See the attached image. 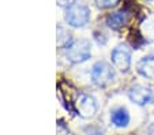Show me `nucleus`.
Here are the masks:
<instances>
[{
    "mask_svg": "<svg viewBox=\"0 0 154 135\" xmlns=\"http://www.w3.org/2000/svg\"><path fill=\"white\" fill-rule=\"evenodd\" d=\"M66 22L72 27H83L90 21V10L82 3H72L66 8Z\"/></svg>",
    "mask_w": 154,
    "mask_h": 135,
    "instance_id": "obj_1",
    "label": "nucleus"
},
{
    "mask_svg": "<svg viewBox=\"0 0 154 135\" xmlns=\"http://www.w3.org/2000/svg\"><path fill=\"white\" fill-rule=\"evenodd\" d=\"M91 55V45L87 40H75L68 44L66 56L71 63H83Z\"/></svg>",
    "mask_w": 154,
    "mask_h": 135,
    "instance_id": "obj_2",
    "label": "nucleus"
},
{
    "mask_svg": "<svg viewBox=\"0 0 154 135\" xmlns=\"http://www.w3.org/2000/svg\"><path fill=\"white\" fill-rule=\"evenodd\" d=\"M91 79L97 86L104 87L115 79V70L106 62H97L91 68Z\"/></svg>",
    "mask_w": 154,
    "mask_h": 135,
    "instance_id": "obj_3",
    "label": "nucleus"
},
{
    "mask_svg": "<svg viewBox=\"0 0 154 135\" xmlns=\"http://www.w3.org/2000/svg\"><path fill=\"white\" fill-rule=\"evenodd\" d=\"M76 112L81 118L83 119H90L93 118L94 115L97 113V101L94 97L89 96V94H79L78 98H76Z\"/></svg>",
    "mask_w": 154,
    "mask_h": 135,
    "instance_id": "obj_4",
    "label": "nucleus"
},
{
    "mask_svg": "<svg viewBox=\"0 0 154 135\" xmlns=\"http://www.w3.org/2000/svg\"><path fill=\"white\" fill-rule=\"evenodd\" d=\"M111 59L116 70L127 72L131 67V51L125 45H119L112 51Z\"/></svg>",
    "mask_w": 154,
    "mask_h": 135,
    "instance_id": "obj_5",
    "label": "nucleus"
},
{
    "mask_svg": "<svg viewBox=\"0 0 154 135\" xmlns=\"http://www.w3.org/2000/svg\"><path fill=\"white\" fill-rule=\"evenodd\" d=\"M128 96H130V100L132 103L138 104V105H146V104H149L154 98V93L150 89L145 87V86H139V85L131 87Z\"/></svg>",
    "mask_w": 154,
    "mask_h": 135,
    "instance_id": "obj_6",
    "label": "nucleus"
},
{
    "mask_svg": "<svg viewBox=\"0 0 154 135\" xmlns=\"http://www.w3.org/2000/svg\"><path fill=\"white\" fill-rule=\"evenodd\" d=\"M128 22V14L125 11H116L108 15L106 18V26H109L113 30H119L123 26H125Z\"/></svg>",
    "mask_w": 154,
    "mask_h": 135,
    "instance_id": "obj_7",
    "label": "nucleus"
},
{
    "mask_svg": "<svg viewBox=\"0 0 154 135\" xmlns=\"http://www.w3.org/2000/svg\"><path fill=\"white\" fill-rule=\"evenodd\" d=\"M137 70L145 78L154 79V57L153 56H147V57L140 59L137 64Z\"/></svg>",
    "mask_w": 154,
    "mask_h": 135,
    "instance_id": "obj_8",
    "label": "nucleus"
},
{
    "mask_svg": "<svg viewBox=\"0 0 154 135\" xmlns=\"http://www.w3.org/2000/svg\"><path fill=\"white\" fill-rule=\"evenodd\" d=\"M111 120H112V123L116 127H119V128L127 127L128 123H130V113H128V111L125 108L120 106V108H116L112 111Z\"/></svg>",
    "mask_w": 154,
    "mask_h": 135,
    "instance_id": "obj_9",
    "label": "nucleus"
},
{
    "mask_svg": "<svg viewBox=\"0 0 154 135\" xmlns=\"http://www.w3.org/2000/svg\"><path fill=\"white\" fill-rule=\"evenodd\" d=\"M117 2L119 0H96V4L98 8L105 10V8H111V7L116 6Z\"/></svg>",
    "mask_w": 154,
    "mask_h": 135,
    "instance_id": "obj_10",
    "label": "nucleus"
},
{
    "mask_svg": "<svg viewBox=\"0 0 154 135\" xmlns=\"http://www.w3.org/2000/svg\"><path fill=\"white\" fill-rule=\"evenodd\" d=\"M145 37L149 41H154V22H147L145 25Z\"/></svg>",
    "mask_w": 154,
    "mask_h": 135,
    "instance_id": "obj_11",
    "label": "nucleus"
},
{
    "mask_svg": "<svg viewBox=\"0 0 154 135\" xmlns=\"http://www.w3.org/2000/svg\"><path fill=\"white\" fill-rule=\"evenodd\" d=\"M86 132H87L89 135H104V134H102V131H100V130L94 128V127H90V128L87 127V128H86Z\"/></svg>",
    "mask_w": 154,
    "mask_h": 135,
    "instance_id": "obj_12",
    "label": "nucleus"
},
{
    "mask_svg": "<svg viewBox=\"0 0 154 135\" xmlns=\"http://www.w3.org/2000/svg\"><path fill=\"white\" fill-rule=\"evenodd\" d=\"M57 3H59V6L67 8L68 6H71L72 3H75V0H57Z\"/></svg>",
    "mask_w": 154,
    "mask_h": 135,
    "instance_id": "obj_13",
    "label": "nucleus"
},
{
    "mask_svg": "<svg viewBox=\"0 0 154 135\" xmlns=\"http://www.w3.org/2000/svg\"><path fill=\"white\" fill-rule=\"evenodd\" d=\"M150 135H154V124L151 126V130H150Z\"/></svg>",
    "mask_w": 154,
    "mask_h": 135,
    "instance_id": "obj_14",
    "label": "nucleus"
},
{
    "mask_svg": "<svg viewBox=\"0 0 154 135\" xmlns=\"http://www.w3.org/2000/svg\"><path fill=\"white\" fill-rule=\"evenodd\" d=\"M146 2H151V0H146Z\"/></svg>",
    "mask_w": 154,
    "mask_h": 135,
    "instance_id": "obj_15",
    "label": "nucleus"
}]
</instances>
